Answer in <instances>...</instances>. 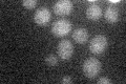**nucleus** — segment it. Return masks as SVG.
Returning <instances> with one entry per match:
<instances>
[{"instance_id":"1","label":"nucleus","mask_w":126,"mask_h":84,"mask_svg":"<svg viewBox=\"0 0 126 84\" xmlns=\"http://www.w3.org/2000/svg\"><path fill=\"white\" fill-rule=\"evenodd\" d=\"M101 71V62L96 58H88L83 63V73L88 79L96 78Z\"/></svg>"},{"instance_id":"2","label":"nucleus","mask_w":126,"mask_h":84,"mask_svg":"<svg viewBox=\"0 0 126 84\" xmlns=\"http://www.w3.org/2000/svg\"><path fill=\"white\" fill-rule=\"evenodd\" d=\"M72 31V23L67 19H59L54 22L52 26V33L56 37H64Z\"/></svg>"},{"instance_id":"3","label":"nucleus","mask_w":126,"mask_h":84,"mask_svg":"<svg viewBox=\"0 0 126 84\" xmlns=\"http://www.w3.org/2000/svg\"><path fill=\"white\" fill-rule=\"evenodd\" d=\"M107 47V38L103 35L94 37L89 42V50L94 55H100Z\"/></svg>"},{"instance_id":"4","label":"nucleus","mask_w":126,"mask_h":84,"mask_svg":"<svg viewBox=\"0 0 126 84\" xmlns=\"http://www.w3.org/2000/svg\"><path fill=\"white\" fill-rule=\"evenodd\" d=\"M58 55L62 60H68L74 54V46L69 40H62L58 44Z\"/></svg>"},{"instance_id":"5","label":"nucleus","mask_w":126,"mask_h":84,"mask_svg":"<svg viewBox=\"0 0 126 84\" xmlns=\"http://www.w3.org/2000/svg\"><path fill=\"white\" fill-rule=\"evenodd\" d=\"M54 12L58 16H66L73 10V2L69 0H60L54 4Z\"/></svg>"},{"instance_id":"6","label":"nucleus","mask_w":126,"mask_h":84,"mask_svg":"<svg viewBox=\"0 0 126 84\" xmlns=\"http://www.w3.org/2000/svg\"><path fill=\"white\" fill-rule=\"evenodd\" d=\"M34 20L38 25H45L46 23H48L50 20V12L47 7L42 6L40 9H38L36 11V13L34 15Z\"/></svg>"},{"instance_id":"7","label":"nucleus","mask_w":126,"mask_h":84,"mask_svg":"<svg viewBox=\"0 0 126 84\" xmlns=\"http://www.w3.org/2000/svg\"><path fill=\"white\" fill-rule=\"evenodd\" d=\"M86 16L89 20H93V21H97L99 20L102 16V10L100 5H98L97 3L93 2L90 5H88L87 10H86Z\"/></svg>"},{"instance_id":"8","label":"nucleus","mask_w":126,"mask_h":84,"mask_svg":"<svg viewBox=\"0 0 126 84\" xmlns=\"http://www.w3.org/2000/svg\"><path fill=\"white\" fill-rule=\"evenodd\" d=\"M73 39L79 44H84L88 40V32L85 29H76L73 32Z\"/></svg>"},{"instance_id":"9","label":"nucleus","mask_w":126,"mask_h":84,"mask_svg":"<svg viewBox=\"0 0 126 84\" xmlns=\"http://www.w3.org/2000/svg\"><path fill=\"white\" fill-rule=\"evenodd\" d=\"M105 19L109 23H116L119 19V11L116 6L109 5L105 11Z\"/></svg>"},{"instance_id":"10","label":"nucleus","mask_w":126,"mask_h":84,"mask_svg":"<svg viewBox=\"0 0 126 84\" xmlns=\"http://www.w3.org/2000/svg\"><path fill=\"white\" fill-rule=\"evenodd\" d=\"M45 63L48 66H56L58 64V59L55 55L50 54L48 56H46L45 57Z\"/></svg>"},{"instance_id":"11","label":"nucleus","mask_w":126,"mask_h":84,"mask_svg":"<svg viewBox=\"0 0 126 84\" xmlns=\"http://www.w3.org/2000/svg\"><path fill=\"white\" fill-rule=\"evenodd\" d=\"M22 4H23V6H24L25 9L32 10V9H34V7L37 5V1L36 0H24V1L22 2Z\"/></svg>"},{"instance_id":"12","label":"nucleus","mask_w":126,"mask_h":84,"mask_svg":"<svg viewBox=\"0 0 126 84\" xmlns=\"http://www.w3.org/2000/svg\"><path fill=\"white\" fill-rule=\"evenodd\" d=\"M61 83L62 84H70V83H73V79L70 78L69 76H65V77L62 78Z\"/></svg>"},{"instance_id":"13","label":"nucleus","mask_w":126,"mask_h":84,"mask_svg":"<svg viewBox=\"0 0 126 84\" xmlns=\"http://www.w3.org/2000/svg\"><path fill=\"white\" fill-rule=\"evenodd\" d=\"M111 81L107 78H100L98 80V84H110Z\"/></svg>"},{"instance_id":"14","label":"nucleus","mask_w":126,"mask_h":84,"mask_svg":"<svg viewBox=\"0 0 126 84\" xmlns=\"http://www.w3.org/2000/svg\"><path fill=\"white\" fill-rule=\"evenodd\" d=\"M119 2H120L119 0H110V1H109L110 4H113V3H119Z\"/></svg>"}]
</instances>
